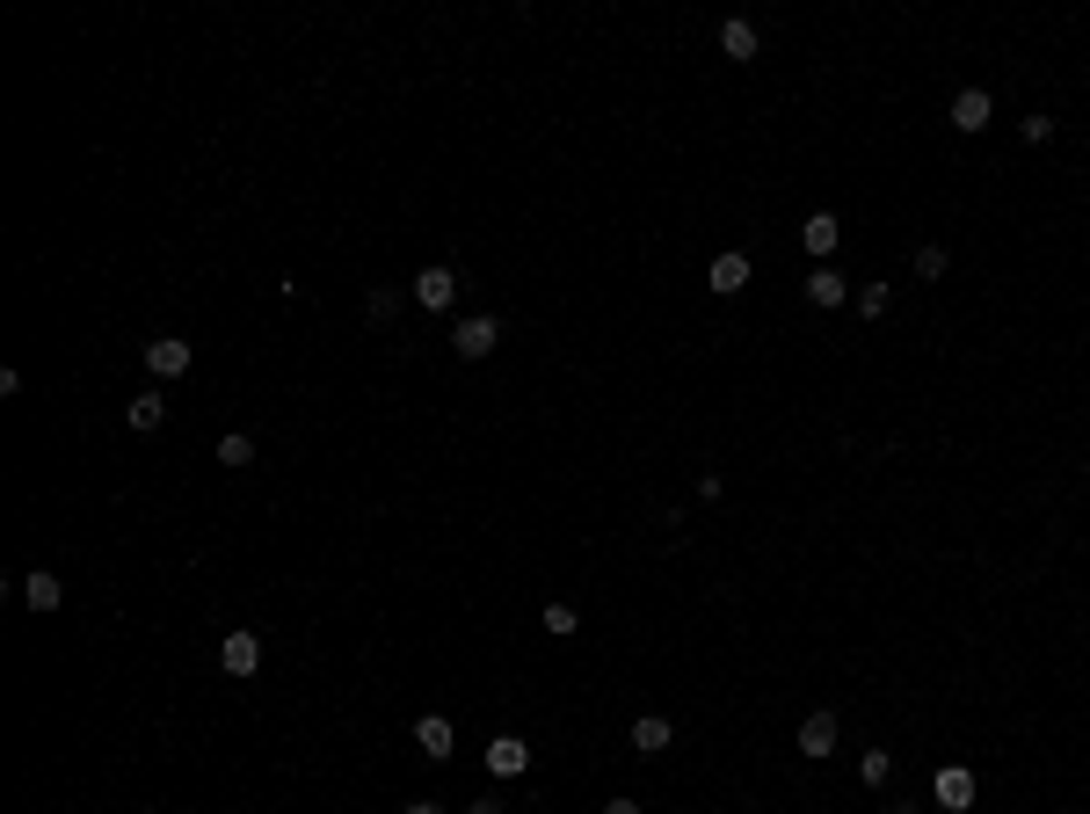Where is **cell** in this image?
I'll list each match as a JSON object with an SVG mask.
<instances>
[{
	"label": "cell",
	"mask_w": 1090,
	"mask_h": 814,
	"mask_svg": "<svg viewBox=\"0 0 1090 814\" xmlns=\"http://www.w3.org/2000/svg\"><path fill=\"white\" fill-rule=\"evenodd\" d=\"M495 342H502V320H495V313H473V320H459V328H451V349H459L465 364L495 357Z\"/></svg>",
	"instance_id": "6da1fadb"
},
{
	"label": "cell",
	"mask_w": 1090,
	"mask_h": 814,
	"mask_svg": "<svg viewBox=\"0 0 1090 814\" xmlns=\"http://www.w3.org/2000/svg\"><path fill=\"white\" fill-rule=\"evenodd\" d=\"M451 298H459V269L429 263L422 277H414V306H422V313H451Z\"/></svg>",
	"instance_id": "7a4b0ae2"
},
{
	"label": "cell",
	"mask_w": 1090,
	"mask_h": 814,
	"mask_svg": "<svg viewBox=\"0 0 1090 814\" xmlns=\"http://www.w3.org/2000/svg\"><path fill=\"white\" fill-rule=\"evenodd\" d=\"M145 371H153V379H182V371H190V342L182 335H153L145 342Z\"/></svg>",
	"instance_id": "3957f363"
},
{
	"label": "cell",
	"mask_w": 1090,
	"mask_h": 814,
	"mask_svg": "<svg viewBox=\"0 0 1090 814\" xmlns=\"http://www.w3.org/2000/svg\"><path fill=\"white\" fill-rule=\"evenodd\" d=\"M218 670L226 676H255L262 670V640H255V633H226V640H218Z\"/></svg>",
	"instance_id": "277c9868"
},
{
	"label": "cell",
	"mask_w": 1090,
	"mask_h": 814,
	"mask_svg": "<svg viewBox=\"0 0 1090 814\" xmlns=\"http://www.w3.org/2000/svg\"><path fill=\"white\" fill-rule=\"evenodd\" d=\"M487 771H495V778H524V771H531V742H524V735H495V742H487Z\"/></svg>",
	"instance_id": "5b68a950"
},
{
	"label": "cell",
	"mask_w": 1090,
	"mask_h": 814,
	"mask_svg": "<svg viewBox=\"0 0 1090 814\" xmlns=\"http://www.w3.org/2000/svg\"><path fill=\"white\" fill-rule=\"evenodd\" d=\"M989 117H996L989 88H960L952 96V131H989Z\"/></svg>",
	"instance_id": "8992f818"
},
{
	"label": "cell",
	"mask_w": 1090,
	"mask_h": 814,
	"mask_svg": "<svg viewBox=\"0 0 1090 814\" xmlns=\"http://www.w3.org/2000/svg\"><path fill=\"white\" fill-rule=\"evenodd\" d=\"M414 742H422L429 764H451V742H459V735H451V720H444V713H422V720H414Z\"/></svg>",
	"instance_id": "52a82bcc"
},
{
	"label": "cell",
	"mask_w": 1090,
	"mask_h": 814,
	"mask_svg": "<svg viewBox=\"0 0 1090 814\" xmlns=\"http://www.w3.org/2000/svg\"><path fill=\"white\" fill-rule=\"evenodd\" d=\"M799 756H836V713H807L799 720Z\"/></svg>",
	"instance_id": "ba28073f"
},
{
	"label": "cell",
	"mask_w": 1090,
	"mask_h": 814,
	"mask_svg": "<svg viewBox=\"0 0 1090 814\" xmlns=\"http://www.w3.org/2000/svg\"><path fill=\"white\" fill-rule=\"evenodd\" d=\"M931 792H938V807H974V771L967 764H945Z\"/></svg>",
	"instance_id": "9c48e42d"
},
{
	"label": "cell",
	"mask_w": 1090,
	"mask_h": 814,
	"mask_svg": "<svg viewBox=\"0 0 1090 814\" xmlns=\"http://www.w3.org/2000/svg\"><path fill=\"white\" fill-rule=\"evenodd\" d=\"M669 742H677V727H669L662 713H640V720H632V749H640V756H662Z\"/></svg>",
	"instance_id": "30bf717a"
},
{
	"label": "cell",
	"mask_w": 1090,
	"mask_h": 814,
	"mask_svg": "<svg viewBox=\"0 0 1090 814\" xmlns=\"http://www.w3.org/2000/svg\"><path fill=\"white\" fill-rule=\"evenodd\" d=\"M836 240H844V226H836L829 212H815L807 226H799V247H807V255H822V263L836 255Z\"/></svg>",
	"instance_id": "8fae6325"
},
{
	"label": "cell",
	"mask_w": 1090,
	"mask_h": 814,
	"mask_svg": "<svg viewBox=\"0 0 1090 814\" xmlns=\"http://www.w3.org/2000/svg\"><path fill=\"white\" fill-rule=\"evenodd\" d=\"M705 284L720 291V298H734V291H749V255H713V277Z\"/></svg>",
	"instance_id": "7c38bea8"
},
{
	"label": "cell",
	"mask_w": 1090,
	"mask_h": 814,
	"mask_svg": "<svg viewBox=\"0 0 1090 814\" xmlns=\"http://www.w3.org/2000/svg\"><path fill=\"white\" fill-rule=\"evenodd\" d=\"M799 291H807V306H822V313H836V306H844V298H850V284H844V277H836V269H815V277H807V284H799Z\"/></svg>",
	"instance_id": "4fadbf2b"
},
{
	"label": "cell",
	"mask_w": 1090,
	"mask_h": 814,
	"mask_svg": "<svg viewBox=\"0 0 1090 814\" xmlns=\"http://www.w3.org/2000/svg\"><path fill=\"white\" fill-rule=\"evenodd\" d=\"M59 597H66V589H59V575H51V568L23 575V603H29V611H59Z\"/></svg>",
	"instance_id": "5bb4252c"
},
{
	"label": "cell",
	"mask_w": 1090,
	"mask_h": 814,
	"mask_svg": "<svg viewBox=\"0 0 1090 814\" xmlns=\"http://www.w3.org/2000/svg\"><path fill=\"white\" fill-rule=\"evenodd\" d=\"M124 422H131V430H161V422H168V400H161V385H153V393H139V400L124 407Z\"/></svg>",
	"instance_id": "9a60e30c"
},
{
	"label": "cell",
	"mask_w": 1090,
	"mask_h": 814,
	"mask_svg": "<svg viewBox=\"0 0 1090 814\" xmlns=\"http://www.w3.org/2000/svg\"><path fill=\"white\" fill-rule=\"evenodd\" d=\"M720 51L749 66V59H756V23H742V15H734V23H720Z\"/></svg>",
	"instance_id": "2e32d148"
},
{
	"label": "cell",
	"mask_w": 1090,
	"mask_h": 814,
	"mask_svg": "<svg viewBox=\"0 0 1090 814\" xmlns=\"http://www.w3.org/2000/svg\"><path fill=\"white\" fill-rule=\"evenodd\" d=\"M218 466H255V436H218Z\"/></svg>",
	"instance_id": "e0dca14e"
},
{
	"label": "cell",
	"mask_w": 1090,
	"mask_h": 814,
	"mask_svg": "<svg viewBox=\"0 0 1090 814\" xmlns=\"http://www.w3.org/2000/svg\"><path fill=\"white\" fill-rule=\"evenodd\" d=\"M887 771H895L887 749H865V756H858V778H865V786H887Z\"/></svg>",
	"instance_id": "ac0fdd59"
},
{
	"label": "cell",
	"mask_w": 1090,
	"mask_h": 814,
	"mask_svg": "<svg viewBox=\"0 0 1090 814\" xmlns=\"http://www.w3.org/2000/svg\"><path fill=\"white\" fill-rule=\"evenodd\" d=\"M575 625H581V611H575V603H546V633L575 640Z\"/></svg>",
	"instance_id": "d6986e66"
},
{
	"label": "cell",
	"mask_w": 1090,
	"mask_h": 814,
	"mask_svg": "<svg viewBox=\"0 0 1090 814\" xmlns=\"http://www.w3.org/2000/svg\"><path fill=\"white\" fill-rule=\"evenodd\" d=\"M887 306H895V284H865L858 291V313H865V320H880Z\"/></svg>",
	"instance_id": "ffe728a7"
},
{
	"label": "cell",
	"mask_w": 1090,
	"mask_h": 814,
	"mask_svg": "<svg viewBox=\"0 0 1090 814\" xmlns=\"http://www.w3.org/2000/svg\"><path fill=\"white\" fill-rule=\"evenodd\" d=\"M916 277H931V284L945 277V247H938V240H923V247H916Z\"/></svg>",
	"instance_id": "44dd1931"
},
{
	"label": "cell",
	"mask_w": 1090,
	"mask_h": 814,
	"mask_svg": "<svg viewBox=\"0 0 1090 814\" xmlns=\"http://www.w3.org/2000/svg\"><path fill=\"white\" fill-rule=\"evenodd\" d=\"M1017 139H1025V145H1047V139H1054V117H1017Z\"/></svg>",
	"instance_id": "7402d4cb"
},
{
	"label": "cell",
	"mask_w": 1090,
	"mask_h": 814,
	"mask_svg": "<svg viewBox=\"0 0 1090 814\" xmlns=\"http://www.w3.org/2000/svg\"><path fill=\"white\" fill-rule=\"evenodd\" d=\"M363 320H393V291H371V298H363Z\"/></svg>",
	"instance_id": "603a6c76"
},
{
	"label": "cell",
	"mask_w": 1090,
	"mask_h": 814,
	"mask_svg": "<svg viewBox=\"0 0 1090 814\" xmlns=\"http://www.w3.org/2000/svg\"><path fill=\"white\" fill-rule=\"evenodd\" d=\"M465 814H509V807H502V800H495V792H480V800H473V807H465Z\"/></svg>",
	"instance_id": "cb8c5ba5"
},
{
	"label": "cell",
	"mask_w": 1090,
	"mask_h": 814,
	"mask_svg": "<svg viewBox=\"0 0 1090 814\" xmlns=\"http://www.w3.org/2000/svg\"><path fill=\"white\" fill-rule=\"evenodd\" d=\"M604 814H640V807H632L626 792H618V800H604Z\"/></svg>",
	"instance_id": "d4e9b609"
},
{
	"label": "cell",
	"mask_w": 1090,
	"mask_h": 814,
	"mask_svg": "<svg viewBox=\"0 0 1090 814\" xmlns=\"http://www.w3.org/2000/svg\"><path fill=\"white\" fill-rule=\"evenodd\" d=\"M408 814H444V807H436V800H414V807Z\"/></svg>",
	"instance_id": "484cf974"
},
{
	"label": "cell",
	"mask_w": 1090,
	"mask_h": 814,
	"mask_svg": "<svg viewBox=\"0 0 1090 814\" xmlns=\"http://www.w3.org/2000/svg\"><path fill=\"white\" fill-rule=\"evenodd\" d=\"M887 814H916V807H887Z\"/></svg>",
	"instance_id": "4316f807"
}]
</instances>
